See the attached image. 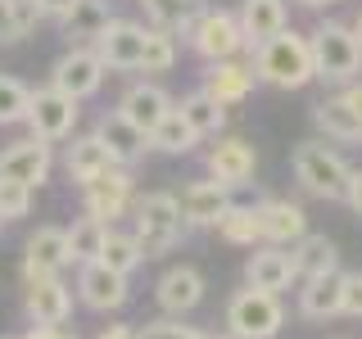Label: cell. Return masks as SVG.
Here are the masks:
<instances>
[{"label":"cell","mask_w":362,"mask_h":339,"mask_svg":"<svg viewBox=\"0 0 362 339\" xmlns=\"http://www.w3.org/2000/svg\"><path fill=\"white\" fill-rule=\"evenodd\" d=\"M235 18H240L245 41H249V50H254V45H263V41L276 37V32L290 28V5L286 0H240Z\"/></svg>","instance_id":"24"},{"label":"cell","mask_w":362,"mask_h":339,"mask_svg":"<svg viewBox=\"0 0 362 339\" xmlns=\"http://www.w3.org/2000/svg\"><path fill=\"white\" fill-rule=\"evenodd\" d=\"M177 109H181V118L195 127L199 141H209V136H218V131L226 127V109H222L204 86H199V90H190V95H181V105H177Z\"/></svg>","instance_id":"30"},{"label":"cell","mask_w":362,"mask_h":339,"mask_svg":"<svg viewBox=\"0 0 362 339\" xmlns=\"http://www.w3.org/2000/svg\"><path fill=\"white\" fill-rule=\"evenodd\" d=\"M145 23H132V18H113L95 41L90 50L100 54V64L109 73H141V54H145Z\"/></svg>","instance_id":"10"},{"label":"cell","mask_w":362,"mask_h":339,"mask_svg":"<svg viewBox=\"0 0 362 339\" xmlns=\"http://www.w3.org/2000/svg\"><path fill=\"white\" fill-rule=\"evenodd\" d=\"M113 18H118V14L109 9V0H82V5H77L73 14L59 23V28H64V41L68 45H90Z\"/></svg>","instance_id":"27"},{"label":"cell","mask_w":362,"mask_h":339,"mask_svg":"<svg viewBox=\"0 0 362 339\" xmlns=\"http://www.w3.org/2000/svg\"><path fill=\"white\" fill-rule=\"evenodd\" d=\"M186 45L199 54L204 64H218V59H240V54L249 50L245 41V28L240 18H235V9H209L204 5L195 18L186 23Z\"/></svg>","instance_id":"5"},{"label":"cell","mask_w":362,"mask_h":339,"mask_svg":"<svg viewBox=\"0 0 362 339\" xmlns=\"http://www.w3.org/2000/svg\"><path fill=\"white\" fill-rule=\"evenodd\" d=\"M313 122L326 131V141H335V145H362V118L339 95L317 100V105H313Z\"/></svg>","instance_id":"26"},{"label":"cell","mask_w":362,"mask_h":339,"mask_svg":"<svg viewBox=\"0 0 362 339\" xmlns=\"http://www.w3.org/2000/svg\"><path fill=\"white\" fill-rule=\"evenodd\" d=\"M28 109H32V86H23L18 77L0 73V127H18V122H28Z\"/></svg>","instance_id":"36"},{"label":"cell","mask_w":362,"mask_h":339,"mask_svg":"<svg viewBox=\"0 0 362 339\" xmlns=\"http://www.w3.org/2000/svg\"><path fill=\"white\" fill-rule=\"evenodd\" d=\"M23 339H77V335H68L64 326H32Z\"/></svg>","instance_id":"45"},{"label":"cell","mask_w":362,"mask_h":339,"mask_svg":"<svg viewBox=\"0 0 362 339\" xmlns=\"http://www.w3.org/2000/svg\"><path fill=\"white\" fill-rule=\"evenodd\" d=\"M14 23H18V41L32 37V32H37V23H41L37 0H14Z\"/></svg>","instance_id":"40"},{"label":"cell","mask_w":362,"mask_h":339,"mask_svg":"<svg viewBox=\"0 0 362 339\" xmlns=\"http://www.w3.org/2000/svg\"><path fill=\"white\" fill-rule=\"evenodd\" d=\"M95 136L109 145V154H113V163H122V167H136L145 158V150H150V136H145L136 122H127L118 109H109V113H100V122H95Z\"/></svg>","instance_id":"22"},{"label":"cell","mask_w":362,"mask_h":339,"mask_svg":"<svg viewBox=\"0 0 362 339\" xmlns=\"http://www.w3.org/2000/svg\"><path fill=\"white\" fill-rule=\"evenodd\" d=\"M127 280L132 276H122V271H113L105 263H86V267H77V303L90 312H118L132 299Z\"/></svg>","instance_id":"12"},{"label":"cell","mask_w":362,"mask_h":339,"mask_svg":"<svg viewBox=\"0 0 362 339\" xmlns=\"http://www.w3.org/2000/svg\"><path fill=\"white\" fill-rule=\"evenodd\" d=\"M177 203H181V218H186L190 231H213V226L222 222V213L231 208L235 199H231V186H226V181L204 177V181H190V186H181Z\"/></svg>","instance_id":"11"},{"label":"cell","mask_w":362,"mask_h":339,"mask_svg":"<svg viewBox=\"0 0 362 339\" xmlns=\"http://www.w3.org/2000/svg\"><path fill=\"white\" fill-rule=\"evenodd\" d=\"M303 9H331V5H339V0H299Z\"/></svg>","instance_id":"47"},{"label":"cell","mask_w":362,"mask_h":339,"mask_svg":"<svg viewBox=\"0 0 362 339\" xmlns=\"http://www.w3.org/2000/svg\"><path fill=\"white\" fill-rule=\"evenodd\" d=\"M64 235H68V263H73V267H86V263H100V249H105L109 222L82 213L73 226H64Z\"/></svg>","instance_id":"28"},{"label":"cell","mask_w":362,"mask_h":339,"mask_svg":"<svg viewBox=\"0 0 362 339\" xmlns=\"http://www.w3.org/2000/svg\"><path fill=\"white\" fill-rule=\"evenodd\" d=\"M95 339H141V331H136V326H127V321H118V326H105Z\"/></svg>","instance_id":"46"},{"label":"cell","mask_w":362,"mask_h":339,"mask_svg":"<svg viewBox=\"0 0 362 339\" xmlns=\"http://www.w3.org/2000/svg\"><path fill=\"white\" fill-rule=\"evenodd\" d=\"M173 109H177V100L168 95L158 82H132L127 90H122V100H118V113H122L127 122H136L145 136H150Z\"/></svg>","instance_id":"20"},{"label":"cell","mask_w":362,"mask_h":339,"mask_svg":"<svg viewBox=\"0 0 362 339\" xmlns=\"http://www.w3.org/2000/svg\"><path fill=\"white\" fill-rule=\"evenodd\" d=\"M32 195H37L32 186L0 177V222H18V218H28V213H32Z\"/></svg>","instance_id":"37"},{"label":"cell","mask_w":362,"mask_h":339,"mask_svg":"<svg viewBox=\"0 0 362 339\" xmlns=\"http://www.w3.org/2000/svg\"><path fill=\"white\" fill-rule=\"evenodd\" d=\"M82 5V0H37V9H41V18H54V23H64L73 9Z\"/></svg>","instance_id":"42"},{"label":"cell","mask_w":362,"mask_h":339,"mask_svg":"<svg viewBox=\"0 0 362 339\" xmlns=\"http://www.w3.org/2000/svg\"><path fill=\"white\" fill-rule=\"evenodd\" d=\"M281 326H286V303H281V294L245 285L226 299V335L231 339H276Z\"/></svg>","instance_id":"6"},{"label":"cell","mask_w":362,"mask_h":339,"mask_svg":"<svg viewBox=\"0 0 362 339\" xmlns=\"http://www.w3.org/2000/svg\"><path fill=\"white\" fill-rule=\"evenodd\" d=\"M100 263L113 267V271H122V276H132V271L145 263V254H141V244H136L132 231H118V226H109L105 249H100Z\"/></svg>","instance_id":"34"},{"label":"cell","mask_w":362,"mask_h":339,"mask_svg":"<svg viewBox=\"0 0 362 339\" xmlns=\"http://www.w3.org/2000/svg\"><path fill=\"white\" fill-rule=\"evenodd\" d=\"M0 339H23V335H0Z\"/></svg>","instance_id":"50"},{"label":"cell","mask_w":362,"mask_h":339,"mask_svg":"<svg viewBox=\"0 0 362 339\" xmlns=\"http://www.w3.org/2000/svg\"><path fill=\"white\" fill-rule=\"evenodd\" d=\"M354 32H358V41H362V14H358V18H354Z\"/></svg>","instance_id":"48"},{"label":"cell","mask_w":362,"mask_h":339,"mask_svg":"<svg viewBox=\"0 0 362 339\" xmlns=\"http://www.w3.org/2000/svg\"><path fill=\"white\" fill-rule=\"evenodd\" d=\"M73 299L77 290L68 285L64 276H45V280H28V294H23V312H28L32 326H64L73 316Z\"/></svg>","instance_id":"17"},{"label":"cell","mask_w":362,"mask_h":339,"mask_svg":"<svg viewBox=\"0 0 362 339\" xmlns=\"http://www.w3.org/2000/svg\"><path fill=\"white\" fill-rule=\"evenodd\" d=\"M18 41V23H14V0H0V45Z\"/></svg>","instance_id":"41"},{"label":"cell","mask_w":362,"mask_h":339,"mask_svg":"<svg viewBox=\"0 0 362 339\" xmlns=\"http://www.w3.org/2000/svg\"><path fill=\"white\" fill-rule=\"evenodd\" d=\"M190 226L181 218V203L173 190H150V195H136L132 203V235L141 244L145 258H163L181 244Z\"/></svg>","instance_id":"2"},{"label":"cell","mask_w":362,"mask_h":339,"mask_svg":"<svg viewBox=\"0 0 362 339\" xmlns=\"http://www.w3.org/2000/svg\"><path fill=\"white\" fill-rule=\"evenodd\" d=\"M344 203L362 218V167H354V181H349V195H344Z\"/></svg>","instance_id":"44"},{"label":"cell","mask_w":362,"mask_h":339,"mask_svg":"<svg viewBox=\"0 0 362 339\" xmlns=\"http://www.w3.org/2000/svg\"><path fill=\"white\" fill-rule=\"evenodd\" d=\"M308 45H313V68H317V82L326 86H349L362 77V41L354 32V23H317L308 32Z\"/></svg>","instance_id":"3"},{"label":"cell","mask_w":362,"mask_h":339,"mask_svg":"<svg viewBox=\"0 0 362 339\" xmlns=\"http://www.w3.org/2000/svg\"><path fill=\"white\" fill-rule=\"evenodd\" d=\"M150 18V28H163V32H186V23L204 9V0H136Z\"/></svg>","instance_id":"32"},{"label":"cell","mask_w":362,"mask_h":339,"mask_svg":"<svg viewBox=\"0 0 362 339\" xmlns=\"http://www.w3.org/2000/svg\"><path fill=\"white\" fill-rule=\"evenodd\" d=\"M199 339H231V335H199Z\"/></svg>","instance_id":"49"},{"label":"cell","mask_w":362,"mask_h":339,"mask_svg":"<svg viewBox=\"0 0 362 339\" xmlns=\"http://www.w3.org/2000/svg\"><path fill=\"white\" fill-rule=\"evenodd\" d=\"M339 316L362 321V271H339Z\"/></svg>","instance_id":"38"},{"label":"cell","mask_w":362,"mask_h":339,"mask_svg":"<svg viewBox=\"0 0 362 339\" xmlns=\"http://www.w3.org/2000/svg\"><path fill=\"white\" fill-rule=\"evenodd\" d=\"M258 222H263V244L294 249L308 235V213L294 199H263L258 203Z\"/></svg>","instance_id":"21"},{"label":"cell","mask_w":362,"mask_h":339,"mask_svg":"<svg viewBox=\"0 0 362 339\" xmlns=\"http://www.w3.org/2000/svg\"><path fill=\"white\" fill-rule=\"evenodd\" d=\"M245 285L267 290V294H286L299 285V267H294V254L281 244H258L254 254L245 258Z\"/></svg>","instance_id":"15"},{"label":"cell","mask_w":362,"mask_h":339,"mask_svg":"<svg viewBox=\"0 0 362 339\" xmlns=\"http://www.w3.org/2000/svg\"><path fill=\"white\" fill-rule=\"evenodd\" d=\"M294 254V267H299V280L303 276H326V271H339V249L335 240H326V235H303L299 244L290 249Z\"/></svg>","instance_id":"31"},{"label":"cell","mask_w":362,"mask_h":339,"mask_svg":"<svg viewBox=\"0 0 362 339\" xmlns=\"http://www.w3.org/2000/svg\"><path fill=\"white\" fill-rule=\"evenodd\" d=\"M105 73L109 68L100 64V54L90 50V45H68L59 59L50 64V86L64 90V95H73V100H90L105 86Z\"/></svg>","instance_id":"9"},{"label":"cell","mask_w":362,"mask_h":339,"mask_svg":"<svg viewBox=\"0 0 362 339\" xmlns=\"http://www.w3.org/2000/svg\"><path fill=\"white\" fill-rule=\"evenodd\" d=\"M335 95H339V100H344V105H349V109H354L358 118H362V77H358V82H349V86H339Z\"/></svg>","instance_id":"43"},{"label":"cell","mask_w":362,"mask_h":339,"mask_svg":"<svg viewBox=\"0 0 362 339\" xmlns=\"http://www.w3.org/2000/svg\"><path fill=\"white\" fill-rule=\"evenodd\" d=\"M254 73H258V82H267V86H276V90H303L308 82H317V68H313V45L303 32H276L272 41L263 45H254Z\"/></svg>","instance_id":"1"},{"label":"cell","mask_w":362,"mask_h":339,"mask_svg":"<svg viewBox=\"0 0 362 339\" xmlns=\"http://www.w3.org/2000/svg\"><path fill=\"white\" fill-rule=\"evenodd\" d=\"M290 167H294V181H299L308 195H317V199H344L349 195V181H354L349 158L339 154V150H331L326 141L294 145Z\"/></svg>","instance_id":"4"},{"label":"cell","mask_w":362,"mask_h":339,"mask_svg":"<svg viewBox=\"0 0 362 339\" xmlns=\"http://www.w3.org/2000/svg\"><path fill=\"white\" fill-rule=\"evenodd\" d=\"M195 145H199V136H195V127H190L186 118H181V109H173L150 131V150H158V154H190Z\"/></svg>","instance_id":"33"},{"label":"cell","mask_w":362,"mask_h":339,"mask_svg":"<svg viewBox=\"0 0 362 339\" xmlns=\"http://www.w3.org/2000/svg\"><path fill=\"white\" fill-rule=\"evenodd\" d=\"M177 54H181V45H177V32H163V28H150L145 32V54H141V73H173V64H177Z\"/></svg>","instance_id":"35"},{"label":"cell","mask_w":362,"mask_h":339,"mask_svg":"<svg viewBox=\"0 0 362 339\" xmlns=\"http://www.w3.org/2000/svg\"><path fill=\"white\" fill-rule=\"evenodd\" d=\"M213 231H218L226 244H235V249H258V244H263V222H258V203H231V208L222 213V222L213 226Z\"/></svg>","instance_id":"29"},{"label":"cell","mask_w":362,"mask_h":339,"mask_svg":"<svg viewBox=\"0 0 362 339\" xmlns=\"http://www.w3.org/2000/svg\"><path fill=\"white\" fill-rule=\"evenodd\" d=\"M299 316L303 321H331V316H339V271L299 280Z\"/></svg>","instance_id":"25"},{"label":"cell","mask_w":362,"mask_h":339,"mask_svg":"<svg viewBox=\"0 0 362 339\" xmlns=\"http://www.w3.org/2000/svg\"><path fill=\"white\" fill-rule=\"evenodd\" d=\"M136 203V177H132V167H122V163H113L105 177H95L90 186H82V213H90V218H100V222H118V218H127V208Z\"/></svg>","instance_id":"8"},{"label":"cell","mask_w":362,"mask_h":339,"mask_svg":"<svg viewBox=\"0 0 362 339\" xmlns=\"http://www.w3.org/2000/svg\"><path fill=\"white\" fill-rule=\"evenodd\" d=\"M204 290H209L204 271L190 267V263H177L154 280V303L163 308V316H186L204 303Z\"/></svg>","instance_id":"14"},{"label":"cell","mask_w":362,"mask_h":339,"mask_svg":"<svg viewBox=\"0 0 362 339\" xmlns=\"http://www.w3.org/2000/svg\"><path fill=\"white\" fill-rule=\"evenodd\" d=\"M204 331H195V326H186L181 316H158V321L141 326V339H199Z\"/></svg>","instance_id":"39"},{"label":"cell","mask_w":362,"mask_h":339,"mask_svg":"<svg viewBox=\"0 0 362 339\" xmlns=\"http://www.w3.org/2000/svg\"><path fill=\"white\" fill-rule=\"evenodd\" d=\"M254 86H258V73H254V64H245V59L204 64V90H209V95L218 100L222 109L245 105V100L254 95Z\"/></svg>","instance_id":"19"},{"label":"cell","mask_w":362,"mask_h":339,"mask_svg":"<svg viewBox=\"0 0 362 339\" xmlns=\"http://www.w3.org/2000/svg\"><path fill=\"white\" fill-rule=\"evenodd\" d=\"M54 172V145L37 141V136H23V141L0 150V177L5 181H23V186H45Z\"/></svg>","instance_id":"13"},{"label":"cell","mask_w":362,"mask_h":339,"mask_svg":"<svg viewBox=\"0 0 362 339\" xmlns=\"http://www.w3.org/2000/svg\"><path fill=\"white\" fill-rule=\"evenodd\" d=\"M204 167H209V177L226 181V186H249L258 172V150L245 141V136H222L218 145L209 150V158H204Z\"/></svg>","instance_id":"18"},{"label":"cell","mask_w":362,"mask_h":339,"mask_svg":"<svg viewBox=\"0 0 362 339\" xmlns=\"http://www.w3.org/2000/svg\"><path fill=\"white\" fill-rule=\"evenodd\" d=\"M77 118H82V100L64 95L54 86H41L32 90V109H28V131L45 145H59V141H73L77 131Z\"/></svg>","instance_id":"7"},{"label":"cell","mask_w":362,"mask_h":339,"mask_svg":"<svg viewBox=\"0 0 362 339\" xmlns=\"http://www.w3.org/2000/svg\"><path fill=\"white\" fill-rule=\"evenodd\" d=\"M68 263V235L64 226H37L23 244V280H45V276H64Z\"/></svg>","instance_id":"16"},{"label":"cell","mask_w":362,"mask_h":339,"mask_svg":"<svg viewBox=\"0 0 362 339\" xmlns=\"http://www.w3.org/2000/svg\"><path fill=\"white\" fill-rule=\"evenodd\" d=\"M113 167V154H109V145L100 141L95 131H86V136H73V145L64 150V172L73 186H90L95 177H105Z\"/></svg>","instance_id":"23"}]
</instances>
